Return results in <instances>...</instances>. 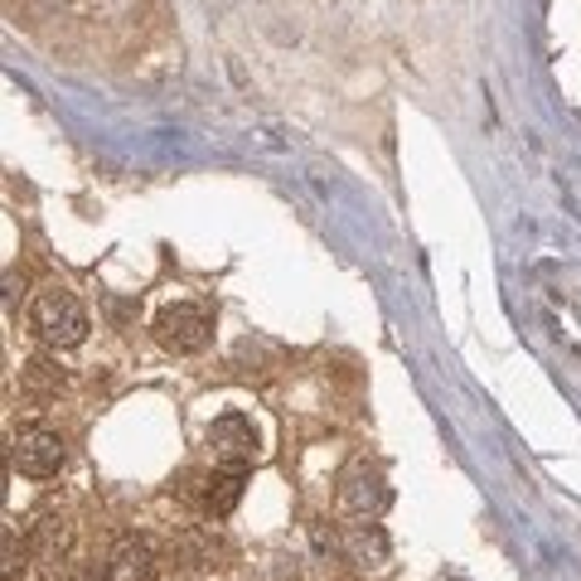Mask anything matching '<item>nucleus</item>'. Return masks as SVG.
I'll return each mask as SVG.
<instances>
[{
    "label": "nucleus",
    "mask_w": 581,
    "mask_h": 581,
    "mask_svg": "<svg viewBox=\"0 0 581 581\" xmlns=\"http://www.w3.org/2000/svg\"><path fill=\"white\" fill-rule=\"evenodd\" d=\"M243 485H247V470H218V475H204V509L214 513V519H223V513L237 509V499H243Z\"/></svg>",
    "instance_id": "1a4fd4ad"
},
{
    "label": "nucleus",
    "mask_w": 581,
    "mask_h": 581,
    "mask_svg": "<svg viewBox=\"0 0 581 581\" xmlns=\"http://www.w3.org/2000/svg\"><path fill=\"white\" fill-rule=\"evenodd\" d=\"M161 567V552L145 533H126L116 538L112 558H108V581H151Z\"/></svg>",
    "instance_id": "0eeeda50"
},
{
    "label": "nucleus",
    "mask_w": 581,
    "mask_h": 581,
    "mask_svg": "<svg viewBox=\"0 0 581 581\" xmlns=\"http://www.w3.org/2000/svg\"><path fill=\"white\" fill-rule=\"evenodd\" d=\"M155 339L170 354H200L208 339H214V320H208L204 306H190V300H175L155 315Z\"/></svg>",
    "instance_id": "f03ea898"
},
{
    "label": "nucleus",
    "mask_w": 581,
    "mask_h": 581,
    "mask_svg": "<svg viewBox=\"0 0 581 581\" xmlns=\"http://www.w3.org/2000/svg\"><path fill=\"white\" fill-rule=\"evenodd\" d=\"M24 538H30V552L39 562H59L63 552H69L73 523H69V513H59V509H39L30 528H24Z\"/></svg>",
    "instance_id": "6e6552de"
},
{
    "label": "nucleus",
    "mask_w": 581,
    "mask_h": 581,
    "mask_svg": "<svg viewBox=\"0 0 581 581\" xmlns=\"http://www.w3.org/2000/svg\"><path fill=\"white\" fill-rule=\"evenodd\" d=\"M30 325L49 349H78L88 339V310L78 306V296H69V290H44V296H34Z\"/></svg>",
    "instance_id": "f257e3e1"
},
{
    "label": "nucleus",
    "mask_w": 581,
    "mask_h": 581,
    "mask_svg": "<svg viewBox=\"0 0 581 581\" xmlns=\"http://www.w3.org/2000/svg\"><path fill=\"white\" fill-rule=\"evenodd\" d=\"M339 552L354 562V572H364V577H378V572H388V562H393V543H388V533L368 519L359 528H349L345 538H339Z\"/></svg>",
    "instance_id": "423d86ee"
},
{
    "label": "nucleus",
    "mask_w": 581,
    "mask_h": 581,
    "mask_svg": "<svg viewBox=\"0 0 581 581\" xmlns=\"http://www.w3.org/2000/svg\"><path fill=\"white\" fill-rule=\"evenodd\" d=\"M0 548H6V562H0V577H6V581H16V577L24 572V558H30V538H20L16 528H6Z\"/></svg>",
    "instance_id": "9d476101"
},
{
    "label": "nucleus",
    "mask_w": 581,
    "mask_h": 581,
    "mask_svg": "<svg viewBox=\"0 0 581 581\" xmlns=\"http://www.w3.org/2000/svg\"><path fill=\"white\" fill-rule=\"evenodd\" d=\"M30 383H63V374H54V368H49L44 359H34V364H30Z\"/></svg>",
    "instance_id": "9b49d317"
},
{
    "label": "nucleus",
    "mask_w": 581,
    "mask_h": 581,
    "mask_svg": "<svg viewBox=\"0 0 581 581\" xmlns=\"http://www.w3.org/2000/svg\"><path fill=\"white\" fill-rule=\"evenodd\" d=\"M10 466L20 475H30V480H49V475L63 470V441L44 427H24L10 441Z\"/></svg>",
    "instance_id": "20e7f679"
},
{
    "label": "nucleus",
    "mask_w": 581,
    "mask_h": 581,
    "mask_svg": "<svg viewBox=\"0 0 581 581\" xmlns=\"http://www.w3.org/2000/svg\"><path fill=\"white\" fill-rule=\"evenodd\" d=\"M388 504H393V490H388V475L378 466L359 460V466L345 470V480H339V509L345 513H354V519H378Z\"/></svg>",
    "instance_id": "7ed1b4c3"
},
{
    "label": "nucleus",
    "mask_w": 581,
    "mask_h": 581,
    "mask_svg": "<svg viewBox=\"0 0 581 581\" xmlns=\"http://www.w3.org/2000/svg\"><path fill=\"white\" fill-rule=\"evenodd\" d=\"M208 446L223 470H247L257 460V427L243 412H228L208 427Z\"/></svg>",
    "instance_id": "39448f33"
},
{
    "label": "nucleus",
    "mask_w": 581,
    "mask_h": 581,
    "mask_svg": "<svg viewBox=\"0 0 581 581\" xmlns=\"http://www.w3.org/2000/svg\"><path fill=\"white\" fill-rule=\"evenodd\" d=\"M69 581H98V572H88V567H78V572H73Z\"/></svg>",
    "instance_id": "f8f14e48"
}]
</instances>
